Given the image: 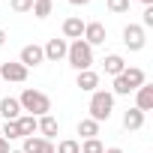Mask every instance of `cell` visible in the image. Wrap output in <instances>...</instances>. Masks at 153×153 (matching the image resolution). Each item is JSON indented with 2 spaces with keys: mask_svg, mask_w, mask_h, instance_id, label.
<instances>
[{
  "mask_svg": "<svg viewBox=\"0 0 153 153\" xmlns=\"http://www.w3.org/2000/svg\"><path fill=\"white\" fill-rule=\"evenodd\" d=\"M141 126H144V111H138L135 105H132V108H126V111H123V129L138 132Z\"/></svg>",
  "mask_w": 153,
  "mask_h": 153,
  "instance_id": "14",
  "label": "cell"
},
{
  "mask_svg": "<svg viewBox=\"0 0 153 153\" xmlns=\"http://www.w3.org/2000/svg\"><path fill=\"white\" fill-rule=\"evenodd\" d=\"M0 114H3V120H18L21 117V105L15 96H6V99H0Z\"/></svg>",
  "mask_w": 153,
  "mask_h": 153,
  "instance_id": "16",
  "label": "cell"
},
{
  "mask_svg": "<svg viewBox=\"0 0 153 153\" xmlns=\"http://www.w3.org/2000/svg\"><path fill=\"white\" fill-rule=\"evenodd\" d=\"M66 60L75 72H84V69H93V48L84 42V39H72L69 48H66Z\"/></svg>",
  "mask_w": 153,
  "mask_h": 153,
  "instance_id": "1",
  "label": "cell"
},
{
  "mask_svg": "<svg viewBox=\"0 0 153 153\" xmlns=\"http://www.w3.org/2000/svg\"><path fill=\"white\" fill-rule=\"evenodd\" d=\"M54 153H81V144L72 141V138H66V141H60V144L54 147Z\"/></svg>",
  "mask_w": 153,
  "mask_h": 153,
  "instance_id": "21",
  "label": "cell"
},
{
  "mask_svg": "<svg viewBox=\"0 0 153 153\" xmlns=\"http://www.w3.org/2000/svg\"><path fill=\"white\" fill-rule=\"evenodd\" d=\"M141 27H144V30L153 27V6H144V12H141Z\"/></svg>",
  "mask_w": 153,
  "mask_h": 153,
  "instance_id": "27",
  "label": "cell"
},
{
  "mask_svg": "<svg viewBox=\"0 0 153 153\" xmlns=\"http://www.w3.org/2000/svg\"><path fill=\"white\" fill-rule=\"evenodd\" d=\"M9 6H12V12H30L33 9V0H9Z\"/></svg>",
  "mask_w": 153,
  "mask_h": 153,
  "instance_id": "26",
  "label": "cell"
},
{
  "mask_svg": "<svg viewBox=\"0 0 153 153\" xmlns=\"http://www.w3.org/2000/svg\"><path fill=\"white\" fill-rule=\"evenodd\" d=\"M0 153H9V141H6L3 135H0Z\"/></svg>",
  "mask_w": 153,
  "mask_h": 153,
  "instance_id": "28",
  "label": "cell"
},
{
  "mask_svg": "<svg viewBox=\"0 0 153 153\" xmlns=\"http://www.w3.org/2000/svg\"><path fill=\"white\" fill-rule=\"evenodd\" d=\"M9 153H21V150H9Z\"/></svg>",
  "mask_w": 153,
  "mask_h": 153,
  "instance_id": "33",
  "label": "cell"
},
{
  "mask_svg": "<svg viewBox=\"0 0 153 153\" xmlns=\"http://www.w3.org/2000/svg\"><path fill=\"white\" fill-rule=\"evenodd\" d=\"M90 48H96V45H102L105 39H108V30H105V24H99V21H87L84 24V36H81Z\"/></svg>",
  "mask_w": 153,
  "mask_h": 153,
  "instance_id": "6",
  "label": "cell"
},
{
  "mask_svg": "<svg viewBox=\"0 0 153 153\" xmlns=\"http://www.w3.org/2000/svg\"><path fill=\"white\" fill-rule=\"evenodd\" d=\"M21 153H54V144H51L48 138L30 135V138H24V147H21Z\"/></svg>",
  "mask_w": 153,
  "mask_h": 153,
  "instance_id": "10",
  "label": "cell"
},
{
  "mask_svg": "<svg viewBox=\"0 0 153 153\" xmlns=\"http://www.w3.org/2000/svg\"><path fill=\"white\" fill-rule=\"evenodd\" d=\"M18 63H21L24 69H33V66L45 63V54H42V45H24V48H21V54H18Z\"/></svg>",
  "mask_w": 153,
  "mask_h": 153,
  "instance_id": "7",
  "label": "cell"
},
{
  "mask_svg": "<svg viewBox=\"0 0 153 153\" xmlns=\"http://www.w3.org/2000/svg\"><path fill=\"white\" fill-rule=\"evenodd\" d=\"M84 24L87 21H81L78 15H69L63 21V39H81L84 36Z\"/></svg>",
  "mask_w": 153,
  "mask_h": 153,
  "instance_id": "13",
  "label": "cell"
},
{
  "mask_svg": "<svg viewBox=\"0 0 153 153\" xmlns=\"http://www.w3.org/2000/svg\"><path fill=\"white\" fill-rule=\"evenodd\" d=\"M51 9H54L51 0H33V9H30V12H33L36 18H48V15H51Z\"/></svg>",
  "mask_w": 153,
  "mask_h": 153,
  "instance_id": "20",
  "label": "cell"
},
{
  "mask_svg": "<svg viewBox=\"0 0 153 153\" xmlns=\"http://www.w3.org/2000/svg\"><path fill=\"white\" fill-rule=\"evenodd\" d=\"M123 78H126V84H129L132 93H135L141 84H147V75H144V69H138V66H126V69H123Z\"/></svg>",
  "mask_w": 153,
  "mask_h": 153,
  "instance_id": "15",
  "label": "cell"
},
{
  "mask_svg": "<svg viewBox=\"0 0 153 153\" xmlns=\"http://www.w3.org/2000/svg\"><path fill=\"white\" fill-rule=\"evenodd\" d=\"M123 45H126L129 51H141V48L147 45V30H144L141 24H126V27H123Z\"/></svg>",
  "mask_w": 153,
  "mask_h": 153,
  "instance_id": "4",
  "label": "cell"
},
{
  "mask_svg": "<svg viewBox=\"0 0 153 153\" xmlns=\"http://www.w3.org/2000/svg\"><path fill=\"white\" fill-rule=\"evenodd\" d=\"M18 105H21V111H27L30 117H42V114H48V111H51V99H48L42 90H33V87L21 90Z\"/></svg>",
  "mask_w": 153,
  "mask_h": 153,
  "instance_id": "2",
  "label": "cell"
},
{
  "mask_svg": "<svg viewBox=\"0 0 153 153\" xmlns=\"http://www.w3.org/2000/svg\"><path fill=\"white\" fill-rule=\"evenodd\" d=\"M15 123H18V132H21V138H30V135H36V117H30V114H21Z\"/></svg>",
  "mask_w": 153,
  "mask_h": 153,
  "instance_id": "18",
  "label": "cell"
},
{
  "mask_svg": "<svg viewBox=\"0 0 153 153\" xmlns=\"http://www.w3.org/2000/svg\"><path fill=\"white\" fill-rule=\"evenodd\" d=\"M66 48H69V42L66 39H48L45 42V48H42V54H45V60H51V63H57V60H66Z\"/></svg>",
  "mask_w": 153,
  "mask_h": 153,
  "instance_id": "8",
  "label": "cell"
},
{
  "mask_svg": "<svg viewBox=\"0 0 153 153\" xmlns=\"http://www.w3.org/2000/svg\"><path fill=\"white\" fill-rule=\"evenodd\" d=\"M75 87H78V90H84V93H93V90H99V75H96L93 69H84V72H78V78H75Z\"/></svg>",
  "mask_w": 153,
  "mask_h": 153,
  "instance_id": "11",
  "label": "cell"
},
{
  "mask_svg": "<svg viewBox=\"0 0 153 153\" xmlns=\"http://www.w3.org/2000/svg\"><path fill=\"white\" fill-rule=\"evenodd\" d=\"M111 93H114V96H129V93H132L129 84H126V78H123V72L114 78V90H111Z\"/></svg>",
  "mask_w": 153,
  "mask_h": 153,
  "instance_id": "22",
  "label": "cell"
},
{
  "mask_svg": "<svg viewBox=\"0 0 153 153\" xmlns=\"http://www.w3.org/2000/svg\"><path fill=\"white\" fill-rule=\"evenodd\" d=\"M138 3H144V6H153V0H138Z\"/></svg>",
  "mask_w": 153,
  "mask_h": 153,
  "instance_id": "32",
  "label": "cell"
},
{
  "mask_svg": "<svg viewBox=\"0 0 153 153\" xmlns=\"http://www.w3.org/2000/svg\"><path fill=\"white\" fill-rule=\"evenodd\" d=\"M69 3H72V6H87L90 0H69Z\"/></svg>",
  "mask_w": 153,
  "mask_h": 153,
  "instance_id": "29",
  "label": "cell"
},
{
  "mask_svg": "<svg viewBox=\"0 0 153 153\" xmlns=\"http://www.w3.org/2000/svg\"><path fill=\"white\" fill-rule=\"evenodd\" d=\"M3 42H6V30L0 27V48H3Z\"/></svg>",
  "mask_w": 153,
  "mask_h": 153,
  "instance_id": "30",
  "label": "cell"
},
{
  "mask_svg": "<svg viewBox=\"0 0 153 153\" xmlns=\"http://www.w3.org/2000/svg\"><path fill=\"white\" fill-rule=\"evenodd\" d=\"M135 108L138 111H153V84H141L138 90H135Z\"/></svg>",
  "mask_w": 153,
  "mask_h": 153,
  "instance_id": "12",
  "label": "cell"
},
{
  "mask_svg": "<svg viewBox=\"0 0 153 153\" xmlns=\"http://www.w3.org/2000/svg\"><path fill=\"white\" fill-rule=\"evenodd\" d=\"M78 135L87 141V138H96L99 135V123L96 120H90V117H84V120H78Z\"/></svg>",
  "mask_w": 153,
  "mask_h": 153,
  "instance_id": "19",
  "label": "cell"
},
{
  "mask_svg": "<svg viewBox=\"0 0 153 153\" xmlns=\"http://www.w3.org/2000/svg\"><path fill=\"white\" fill-rule=\"evenodd\" d=\"M0 81L21 84V81H27V69H24L18 60H6V63H0Z\"/></svg>",
  "mask_w": 153,
  "mask_h": 153,
  "instance_id": "5",
  "label": "cell"
},
{
  "mask_svg": "<svg viewBox=\"0 0 153 153\" xmlns=\"http://www.w3.org/2000/svg\"><path fill=\"white\" fill-rule=\"evenodd\" d=\"M105 147H102V141L99 138H87L84 144H81V153H102Z\"/></svg>",
  "mask_w": 153,
  "mask_h": 153,
  "instance_id": "24",
  "label": "cell"
},
{
  "mask_svg": "<svg viewBox=\"0 0 153 153\" xmlns=\"http://www.w3.org/2000/svg\"><path fill=\"white\" fill-rule=\"evenodd\" d=\"M87 111H90V120H96V123L108 120L111 111H114V93H108V90H93Z\"/></svg>",
  "mask_w": 153,
  "mask_h": 153,
  "instance_id": "3",
  "label": "cell"
},
{
  "mask_svg": "<svg viewBox=\"0 0 153 153\" xmlns=\"http://www.w3.org/2000/svg\"><path fill=\"white\" fill-rule=\"evenodd\" d=\"M102 153H123L120 147H108V150H102Z\"/></svg>",
  "mask_w": 153,
  "mask_h": 153,
  "instance_id": "31",
  "label": "cell"
},
{
  "mask_svg": "<svg viewBox=\"0 0 153 153\" xmlns=\"http://www.w3.org/2000/svg\"><path fill=\"white\" fill-rule=\"evenodd\" d=\"M123 69H126V60H123L120 54H108V57H105V72L111 75V78H117Z\"/></svg>",
  "mask_w": 153,
  "mask_h": 153,
  "instance_id": "17",
  "label": "cell"
},
{
  "mask_svg": "<svg viewBox=\"0 0 153 153\" xmlns=\"http://www.w3.org/2000/svg\"><path fill=\"white\" fill-rule=\"evenodd\" d=\"M3 138H6V141L21 138V132H18V123H15V120H6V123H3Z\"/></svg>",
  "mask_w": 153,
  "mask_h": 153,
  "instance_id": "23",
  "label": "cell"
},
{
  "mask_svg": "<svg viewBox=\"0 0 153 153\" xmlns=\"http://www.w3.org/2000/svg\"><path fill=\"white\" fill-rule=\"evenodd\" d=\"M129 3H132V0H108V9L114 15H123V12H129Z\"/></svg>",
  "mask_w": 153,
  "mask_h": 153,
  "instance_id": "25",
  "label": "cell"
},
{
  "mask_svg": "<svg viewBox=\"0 0 153 153\" xmlns=\"http://www.w3.org/2000/svg\"><path fill=\"white\" fill-rule=\"evenodd\" d=\"M36 132H39V138H54V135H60V123H57V117H51V114H42V117H36Z\"/></svg>",
  "mask_w": 153,
  "mask_h": 153,
  "instance_id": "9",
  "label": "cell"
}]
</instances>
